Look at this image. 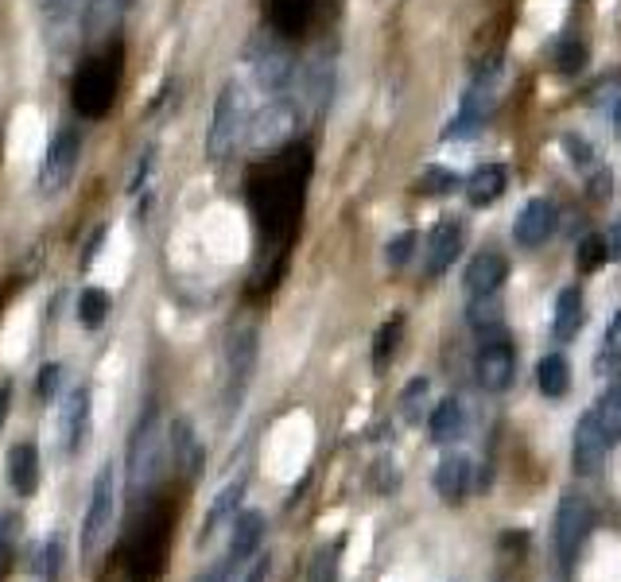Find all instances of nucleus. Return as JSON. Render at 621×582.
Segmentation results:
<instances>
[{"label": "nucleus", "instance_id": "obj_1", "mask_svg": "<svg viewBox=\"0 0 621 582\" xmlns=\"http://www.w3.org/2000/svg\"><path fill=\"white\" fill-rule=\"evenodd\" d=\"M245 129H248L245 90H241V82H233V78H230V82L222 85V93H217L214 124H210V132H206V155H210V160H225L230 152H237Z\"/></svg>", "mask_w": 621, "mask_h": 582}, {"label": "nucleus", "instance_id": "obj_2", "mask_svg": "<svg viewBox=\"0 0 621 582\" xmlns=\"http://www.w3.org/2000/svg\"><path fill=\"white\" fill-rule=\"evenodd\" d=\"M121 47L105 51L101 59H90L74 78V105L82 116H105L116 98V78H121Z\"/></svg>", "mask_w": 621, "mask_h": 582}, {"label": "nucleus", "instance_id": "obj_3", "mask_svg": "<svg viewBox=\"0 0 621 582\" xmlns=\"http://www.w3.org/2000/svg\"><path fill=\"white\" fill-rule=\"evenodd\" d=\"M116 520V473L113 462L101 466L98 478H93V493H90V509H85L82 520V555L93 559L101 551V543L109 540Z\"/></svg>", "mask_w": 621, "mask_h": 582}, {"label": "nucleus", "instance_id": "obj_4", "mask_svg": "<svg viewBox=\"0 0 621 582\" xmlns=\"http://www.w3.org/2000/svg\"><path fill=\"white\" fill-rule=\"evenodd\" d=\"M160 408L147 404V411L140 416L136 431L129 439V493L152 486L155 470H160Z\"/></svg>", "mask_w": 621, "mask_h": 582}, {"label": "nucleus", "instance_id": "obj_5", "mask_svg": "<svg viewBox=\"0 0 621 582\" xmlns=\"http://www.w3.org/2000/svg\"><path fill=\"white\" fill-rule=\"evenodd\" d=\"M590 504L587 497L579 493H567L559 497V509H556V524H551V543H556V559L563 566L574 563V555H579L582 540L590 535Z\"/></svg>", "mask_w": 621, "mask_h": 582}, {"label": "nucleus", "instance_id": "obj_6", "mask_svg": "<svg viewBox=\"0 0 621 582\" xmlns=\"http://www.w3.org/2000/svg\"><path fill=\"white\" fill-rule=\"evenodd\" d=\"M78 155H82V140H78V132L70 129V124H62L51 136V147H47L43 171H39V186H43L47 194L62 191V186L70 183V175H74Z\"/></svg>", "mask_w": 621, "mask_h": 582}, {"label": "nucleus", "instance_id": "obj_7", "mask_svg": "<svg viewBox=\"0 0 621 582\" xmlns=\"http://www.w3.org/2000/svg\"><path fill=\"white\" fill-rule=\"evenodd\" d=\"M295 124H299V113H295L292 101H284V98L268 101V105L261 109V116L248 124V129H253V147L256 152H279L284 144H292Z\"/></svg>", "mask_w": 621, "mask_h": 582}, {"label": "nucleus", "instance_id": "obj_8", "mask_svg": "<svg viewBox=\"0 0 621 582\" xmlns=\"http://www.w3.org/2000/svg\"><path fill=\"white\" fill-rule=\"evenodd\" d=\"M512 369H517V357H512V346L505 341V334L486 338V346L478 349V361H474L478 385L486 392H505L512 385Z\"/></svg>", "mask_w": 621, "mask_h": 582}, {"label": "nucleus", "instance_id": "obj_9", "mask_svg": "<svg viewBox=\"0 0 621 582\" xmlns=\"http://www.w3.org/2000/svg\"><path fill=\"white\" fill-rule=\"evenodd\" d=\"M605 450H610V442H605L602 427H598L594 411H582L579 423H574V442H571V458H574V470L579 473H598L605 462Z\"/></svg>", "mask_w": 621, "mask_h": 582}, {"label": "nucleus", "instance_id": "obj_10", "mask_svg": "<svg viewBox=\"0 0 621 582\" xmlns=\"http://www.w3.org/2000/svg\"><path fill=\"white\" fill-rule=\"evenodd\" d=\"M556 229V206L548 198H528L512 222V241L525 248H540Z\"/></svg>", "mask_w": 621, "mask_h": 582}, {"label": "nucleus", "instance_id": "obj_11", "mask_svg": "<svg viewBox=\"0 0 621 582\" xmlns=\"http://www.w3.org/2000/svg\"><path fill=\"white\" fill-rule=\"evenodd\" d=\"M509 276V261L501 253H478L470 264H466V276H462V292L470 299H489L497 295V287L505 284Z\"/></svg>", "mask_w": 621, "mask_h": 582}, {"label": "nucleus", "instance_id": "obj_12", "mask_svg": "<svg viewBox=\"0 0 621 582\" xmlns=\"http://www.w3.org/2000/svg\"><path fill=\"white\" fill-rule=\"evenodd\" d=\"M458 248H462V225H458L455 217H447V222L435 225L431 237H427V248H424V272L427 276H442V272L455 264Z\"/></svg>", "mask_w": 621, "mask_h": 582}, {"label": "nucleus", "instance_id": "obj_13", "mask_svg": "<svg viewBox=\"0 0 621 582\" xmlns=\"http://www.w3.org/2000/svg\"><path fill=\"white\" fill-rule=\"evenodd\" d=\"M163 551H167V528H163V520H147L144 532L132 543V571L140 579H155L163 571Z\"/></svg>", "mask_w": 621, "mask_h": 582}, {"label": "nucleus", "instance_id": "obj_14", "mask_svg": "<svg viewBox=\"0 0 621 582\" xmlns=\"http://www.w3.org/2000/svg\"><path fill=\"white\" fill-rule=\"evenodd\" d=\"M493 78H478V85H474L470 93L462 98V109H458V116L450 121V129L442 132L447 140H458V136H474L478 132V124L486 121V109H489V98H493Z\"/></svg>", "mask_w": 621, "mask_h": 582}, {"label": "nucleus", "instance_id": "obj_15", "mask_svg": "<svg viewBox=\"0 0 621 582\" xmlns=\"http://www.w3.org/2000/svg\"><path fill=\"white\" fill-rule=\"evenodd\" d=\"M253 365H256V334L253 330L233 334L230 338V404L241 400L248 377H253Z\"/></svg>", "mask_w": 621, "mask_h": 582}, {"label": "nucleus", "instance_id": "obj_16", "mask_svg": "<svg viewBox=\"0 0 621 582\" xmlns=\"http://www.w3.org/2000/svg\"><path fill=\"white\" fill-rule=\"evenodd\" d=\"M470 458L466 455H447L439 462V470H435V489H439V497L447 504H458L466 501V493H470Z\"/></svg>", "mask_w": 621, "mask_h": 582}, {"label": "nucleus", "instance_id": "obj_17", "mask_svg": "<svg viewBox=\"0 0 621 582\" xmlns=\"http://www.w3.org/2000/svg\"><path fill=\"white\" fill-rule=\"evenodd\" d=\"M62 439H67V450L85 447L90 439V388H74L67 400V411H62Z\"/></svg>", "mask_w": 621, "mask_h": 582}, {"label": "nucleus", "instance_id": "obj_18", "mask_svg": "<svg viewBox=\"0 0 621 582\" xmlns=\"http://www.w3.org/2000/svg\"><path fill=\"white\" fill-rule=\"evenodd\" d=\"M8 481L20 497H31L39 489V450L35 442H16L8 450Z\"/></svg>", "mask_w": 621, "mask_h": 582}, {"label": "nucleus", "instance_id": "obj_19", "mask_svg": "<svg viewBox=\"0 0 621 582\" xmlns=\"http://www.w3.org/2000/svg\"><path fill=\"white\" fill-rule=\"evenodd\" d=\"M261 535H264V512L261 509H248L241 517H233V540H230V563H245L256 548H261Z\"/></svg>", "mask_w": 621, "mask_h": 582}, {"label": "nucleus", "instance_id": "obj_20", "mask_svg": "<svg viewBox=\"0 0 621 582\" xmlns=\"http://www.w3.org/2000/svg\"><path fill=\"white\" fill-rule=\"evenodd\" d=\"M582 326V292L579 287H563L556 295V318H551V334L556 341H571Z\"/></svg>", "mask_w": 621, "mask_h": 582}, {"label": "nucleus", "instance_id": "obj_21", "mask_svg": "<svg viewBox=\"0 0 621 582\" xmlns=\"http://www.w3.org/2000/svg\"><path fill=\"white\" fill-rule=\"evenodd\" d=\"M505 167L501 163H486V167H478L470 178H466V198H470V206H489V202H497L505 194Z\"/></svg>", "mask_w": 621, "mask_h": 582}, {"label": "nucleus", "instance_id": "obj_22", "mask_svg": "<svg viewBox=\"0 0 621 582\" xmlns=\"http://www.w3.org/2000/svg\"><path fill=\"white\" fill-rule=\"evenodd\" d=\"M462 427H466V411H462V404H458L455 396H447V400L435 404L431 423H427L431 442H455L458 435H462Z\"/></svg>", "mask_w": 621, "mask_h": 582}, {"label": "nucleus", "instance_id": "obj_23", "mask_svg": "<svg viewBox=\"0 0 621 582\" xmlns=\"http://www.w3.org/2000/svg\"><path fill=\"white\" fill-rule=\"evenodd\" d=\"M310 8H315V0H268L272 28L279 35H299L310 20Z\"/></svg>", "mask_w": 621, "mask_h": 582}, {"label": "nucleus", "instance_id": "obj_24", "mask_svg": "<svg viewBox=\"0 0 621 582\" xmlns=\"http://www.w3.org/2000/svg\"><path fill=\"white\" fill-rule=\"evenodd\" d=\"M171 458H175V466H183L186 473H198L202 450H198V439H194L191 419H175V423H171Z\"/></svg>", "mask_w": 621, "mask_h": 582}, {"label": "nucleus", "instance_id": "obj_25", "mask_svg": "<svg viewBox=\"0 0 621 582\" xmlns=\"http://www.w3.org/2000/svg\"><path fill=\"white\" fill-rule=\"evenodd\" d=\"M536 380H540V392L559 400V396L571 388V361L563 354H548L540 365H536Z\"/></svg>", "mask_w": 621, "mask_h": 582}, {"label": "nucleus", "instance_id": "obj_26", "mask_svg": "<svg viewBox=\"0 0 621 582\" xmlns=\"http://www.w3.org/2000/svg\"><path fill=\"white\" fill-rule=\"evenodd\" d=\"M241 493H245V481L237 478V481H230V486H225L222 493L214 497V504H210L206 520H202V540H206V535H214V532H217V524H222V520L237 517Z\"/></svg>", "mask_w": 621, "mask_h": 582}, {"label": "nucleus", "instance_id": "obj_27", "mask_svg": "<svg viewBox=\"0 0 621 582\" xmlns=\"http://www.w3.org/2000/svg\"><path fill=\"white\" fill-rule=\"evenodd\" d=\"M594 419H598V427H602V435H605V442H618L621 439V380L618 385L610 388V392L602 396V400L594 404Z\"/></svg>", "mask_w": 621, "mask_h": 582}, {"label": "nucleus", "instance_id": "obj_28", "mask_svg": "<svg viewBox=\"0 0 621 582\" xmlns=\"http://www.w3.org/2000/svg\"><path fill=\"white\" fill-rule=\"evenodd\" d=\"M105 310H109V295L101 292V287H85V292L78 295V323L82 326H101Z\"/></svg>", "mask_w": 621, "mask_h": 582}, {"label": "nucleus", "instance_id": "obj_29", "mask_svg": "<svg viewBox=\"0 0 621 582\" xmlns=\"http://www.w3.org/2000/svg\"><path fill=\"white\" fill-rule=\"evenodd\" d=\"M338 555H342V540L330 543V548H318V555L310 559L307 582H338Z\"/></svg>", "mask_w": 621, "mask_h": 582}, {"label": "nucleus", "instance_id": "obj_30", "mask_svg": "<svg viewBox=\"0 0 621 582\" xmlns=\"http://www.w3.org/2000/svg\"><path fill=\"white\" fill-rule=\"evenodd\" d=\"M256 74H261V82L268 85V90H279V85L287 82V74H292V62H287V54L268 51L261 62H256Z\"/></svg>", "mask_w": 621, "mask_h": 582}, {"label": "nucleus", "instance_id": "obj_31", "mask_svg": "<svg viewBox=\"0 0 621 582\" xmlns=\"http://www.w3.org/2000/svg\"><path fill=\"white\" fill-rule=\"evenodd\" d=\"M400 330H404V318H400V315L388 318V323L380 326L377 346H373V365H377V369H385V365H388V357H393V349H396V338H400Z\"/></svg>", "mask_w": 621, "mask_h": 582}, {"label": "nucleus", "instance_id": "obj_32", "mask_svg": "<svg viewBox=\"0 0 621 582\" xmlns=\"http://www.w3.org/2000/svg\"><path fill=\"white\" fill-rule=\"evenodd\" d=\"M470 326H474V330L486 334V338H493V330L501 326V310H497L489 299H474V307H470Z\"/></svg>", "mask_w": 621, "mask_h": 582}, {"label": "nucleus", "instance_id": "obj_33", "mask_svg": "<svg viewBox=\"0 0 621 582\" xmlns=\"http://www.w3.org/2000/svg\"><path fill=\"white\" fill-rule=\"evenodd\" d=\"M455 186H458V175L447 167H427L424 175H419V191L424 194H447V191H455Z\"/></svg>", "mask_w": 621, "mask_h": 582}, {"label": "nucleus", "instance_id": "obj_34", "mask_svg": "<svg viewBox=\"0 0 621 582\" xmlns=\"http://www.w3.org/2000/svg\"><path fill=\"white\" fill-rule=\"evenodd\" d=\"M610 256V245H605L602 237H582L579 245V272H594L598 264Z\"/></svg>", "mask_w": 621, "mask_h": 582}, {"label": "nucleus", "instance_id": "obj_35", "mask_svg": "<svg viewBox=\"0 0 621 582\" xmlns=\"http://www.w3.org/2000/svg\"><path fill=\"white\" fill-rule=\"evenodd\" d=\"M582 59H587V51H582L579 39H563L556 51V70H563V74H574V70L582 67Z\"/></svg>", "mask_w": 621, "mask_h": 582}, {"label": "nucleus", "instance_id": "obj_36", "mask_svg": "<svg viewBox=\"0 0 621 582\" xmlns=\"http://www.w3.org/2000/svg\"><path fill=\"white\" fill-rule=\"evenodd\" d=\"M411 253H416V233H400V237H393L388 241V264H393V268H400V264H408L411 261Z\"/></svg>", "mask_w": 621, "mask_h": 582}, {"label": "nucleus", "instance_id": "obj_37", "mask_svg": "<svg viewBox=\"0 0 621 582\" xmlns=\"http://www.w3.org/2000/svg\"><path fill=\"white\" fill-rule=\"evenodd\" d=\"M427 396V380L419 377V380H411L408 388H404V396H400V404H404V419H411L416 423L419 419V400Z\"/></svg>", "mask_w": 621, "mask_h": 582}, {"label": "nucleus", "instance_id": "obj_38", "mask_svg": "<svg viewBox=\"0 0 621 582\" xmlns=\"http://www.w3.org/2000/svg\"><path fill=\"white\" fill-rule=\"evenodd\" d=\"M59 380H62V365H43L39 369V400H51L54 392H59Z\"/></svg>", "mask_w": 621, "mask_h": 582}, {"label": "nucleus", "instance_id": "obj_39", "mask_svg": "<svg viewBox=\"0 0 621 582\" xmlns=\"http://www.w3.org/2000/svg\"><path fill=\"white\" fill-rule=\"evenodd\" d=\"M59 563H62V535L47 540V582H59Z\"/></svg>", "mask_w": 621, "mask_h": 582}, {"label": "nucleus", "instance_id": "obj_40", "mask_svg": "<svg viewBox=\"0 0 621 582\" xmlns=\"http://www.w3.org/2000/svg\"><path fill=\"white\" fill-rule=\"evenodd\" d=\"M605 349H613V354L621 349V310L610 318V330H605Z\"/></svg>", "mask_w": 621, "mask_h": 582}, {"label": "nucleus", "instance_id": "obj_41", "mask_svg": "<svg viewBox=\"0 0 621 582\" xmlns=\"http://www.w3.org/2000/svg\"><path fill=\"white\" fill-rule=\"evenodd\" d=\"M82 4H85V0H47V8H51L54 16H74Z\"/></svg>", "mask_w": 621, "mask_h": 582}, {"label": "nucleus", "instance_id": "obj_42", "mask_svg": "<svg viewBox=\"0 0 621 582\" xmlns=\"http://www.w3.org/2000/svg\"><path fill=\"white\" fill-rule=\"evenodd\" d=\"M230 566H233V563H230V559H225V563H217L210 574H202L198 582H230Z\"/></svg>", "mask_w": 621, "mask_h": 582}, {"label": "nucleus", "instance_id": "obj_43", "mask_svg": "<svg viewBox=\"0 0 621 582\" xmlns=\"http://www.w3.org/2000/svg\"><path fill=\"white\" fill-rule=\"evenodd\" d=\"M264 579H268V555L256 559V566H253V571H248V579H245V582H264Z\"/></svg>", "mask_w": 621, "mask_h": 582}, {"label": "nucleus", "instance_id": "obj_44", "mask_svg": "<svg viewBox=\"0 0 621 582\" xmlns=\"http://www.w3.org/2000/svg\"><path fill=\"white\" fill-rule=\"evenodd\" d=\"M8 400H12V385H0V427H4L8 416Z\"/></svg>", "mask_w": 621, "mask_h": 582}, {"label": "nucleus", "instance_id": "obj_45", "mask_svg": "<svg viewBox=\"0 0 621 582\" xmlns=\"http://www.w3.org/2000/svg\"><path fill=\"white\" fill-rule=\"evenodd\" d=\"M613 121H618V136H621V101H618V116H613Z\"/></svg>", "mask_w": 621, "mask_h": 582}]
</instances>
